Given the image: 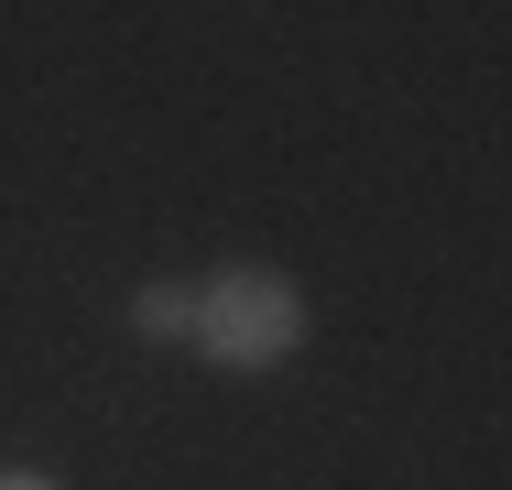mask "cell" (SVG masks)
Instances as JSON below:
<instances>
[{
  "label": "cell",
  "instance_id": "cell-1",
  "mask_svg": "<svg viewBox=\"0 0 512 490\" xmlns=\"http://www.w3.org/2000/svg\"><path fill=\"white\" fill-rule=\"evenodd\" d=\"M186 338H197L207 360H229V371H273L306 338V294L284 284L273 262H229V273L197 284V327Z\"/></svg>",
  "mask_w": 512,
  "mask_h": 490
},
{
  "label": "cell",
  "instance_id": "cell-2",
  "mask_svg": "<svg viewBox=\"0 0 512 490\" xmlns=\"http://www.w3.org/2000/svg\"><path fill=\"white\" fill-rule=\"evenodd\" d=\"M131 327H142L153 349H175V338L197 327V294H186V284H142V294H131Z\"/></svg>",
  "mask_w": 512,
  "mask_h": 490
},
{
  "label": "cell",
  "instance_id": "cell-3",
  "mask_svg": "<svg viewBox=\"0 0 512 490\" xmlns=\"http://www.w3.org/2000/svg\"><path fill=\"white\" fill-rule=\"evenodd\" d=\"M0 490H55V480H44V469H0Z\"/></svg>",
  "mask_w": 512,
  "mask_h": 490
}]
</instances>
